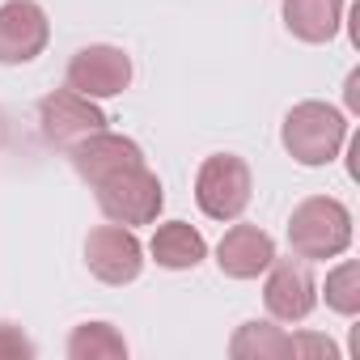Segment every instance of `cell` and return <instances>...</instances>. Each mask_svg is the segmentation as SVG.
<instances>
[{"mask_svg": "<svg viewBox=\"0 0 360 360\" xmlns=\"http://www.w3.org/2000/svg\"><path fill=\"white\" fill-rule=\"evenodd\" d=\"M89 191H94L102 217L115 221V225H127V229L153 225L157 212H161V204H165L161 178L148 169V161H131V165H123V169L98 178Z\"/></svg>", "mask_w": 360, "mask_h": 360, "instance_id": "1", "label": "cell"}, {"mask_svg": "<svg viewBox=\"0 0 360 360\" xmlns=\"http://www.w3.org/2000/svg\"><path fill=\"white\" fill-rule=\"evenodd\" d=\"M288 246L305 263L335 259L352 246V212L335 195H309L288 217Z\"/></svg>", "mask_w": 360, "mask_h": 360, "instance_id": "2", "label": "cell"}, {"mask_svg": "<svg viewBox=\"0 0 360 360\" xmlns=\"http://www.w3.org/2000/svg\"><path fill=\"white\" fill-rule=\"evenodd\" d=\"M280 140L297 165L318 169V165H330L339 157V148L347 144V119L326 102H297L284 115Z\"/></svg>", "mask_w": 360, "mask_h": 360, "instance_id": "3", "label": "cell"}, {"mask_svg": "<svg viewBox=\"0 0 360 360\" xmlns=\"http://www.w3.org/2000/svg\"><path fill=\"white\" fill-rule=\"evenodd\" d=\"M250 195H255V178L238 153L204 157L195 174V204L208 221H238L250 208Z\"/></svg>", "mask_w": 360, "mask_h": 360, "instance_id": "4", "label": "cell"}, {"mask_svg": "<svg viewBox=\"0 0 360 360\" xmlns=\"http://www.w3.org/2000/svg\"><path fill=\"white\" fill-rule=\"evenodd\" d=\"M39 131H43L47 144L68 153L72 144L89 140L94 131H106V115H102V106L94 98L64 85V89H56V94H47L39 102Z\"/></svg>", "mask_w": 360, "mask_h": 360, "instance_id": "5", "label": "cell"}, {"mask_svg": "<svg viewBox=\"0 0 360 360\" xmlns=\"http://www.w3.org/2000/svg\"><path fill=\"white\" fill-rule=\"evenodd\" d=\"M64 81H68V89H77L94 102L115 98L131 85V56L123 47H110V43H89L68 60Z\"/></svg>", "mask_w": 360, "mask_h": 360, "instance_id": "6", "label": "cell"}, {"mask_svg": "<svg viewBox=\"0 0 360 360\" xmlns=\"http://www.w3.org/2000/svg\"><path fill=\"white\" fill-rule=\"evenodd\" d=\"M85 267L102 284H131L144 271V246L127 225H98L85 238Z\"/></svg>", "mask_w": 360, "mask_h": 360, "instance_id": "7", "label": "cell"}, {"mask_svg": "<svg viewBox=\"0 0 360 360\" xmlns=\"http://www.w3.org/2000/svg\"><path fill=\"white\" fill-rule=\"evenodd\" d=\"M263 305L276 322H305L318 305V284L305 267V259H271Z\"/></svg>", "mask_w": 360, "mask_h": 360, "instance_id": "8", "label": "cell"}, {"mask_svg": "<svg viewBox=\"0 0 360 360\" xmlns=\"http://www.w3.org/2000/svg\"><path fill=\"white\" fill-rule=\"evenodd\" d=\"M51 22L39 0H5L0 5V64H30L47 51Z\"/></svg>", "mask_w": 360, "mask_h": 360, "instance_id": "9", "label": "cell"}, {"mask_svg": "<svg viewBox=\"0 0 360 360\" xmlns=\"http://www.w3.org/2000/svg\"><path fill=\"white\" fill-rule=\"evenodd\" d=\"M276 259V242L259 225H233L217 246V267L229 280H259Z\"/></svg>", "mask_w": 360, "mask_h": 360, "instance_id": "10", "label": "cell"}, {"mask_svg": "<svg viewBox=\"0 0 360 360\" xmlns=\"http://www.w3.org/2000/svg\"><path fill=\"white\" fill-rule=\"evenodd\" d=\"M68 161H72V169L81 174V183H98V178H106V174H115V169H123V165H131V161H144V148L136 144V140H127V136H119V131H94L89 140H81V144H72L68 148Z\"/></svg>", "mask_w": 360, "mask_h": 360, "instance_id": "11", "label": "cell"}, {"mask_svg": "<svg viewBox=\"0 0 360 360\" xmlns=\"http://www.w3.org/2000/svg\"><path fill=\"white\" fill-rule=\"evenodd\" d=\"M148 255H153V263L165 267V271H191V267L204 263L208 242H204V233H200L195 225H187V221H165V225H157V233H153V242H148Z\"/></svg>", "mask_w": 360, "mask_h": 360, "instance_id": "12", "label": "cell"}, {"mask_svg": "<svg viewBox=\"0 0 360 360\" xmlns=\"http://www.w3.org/2000/svg\"><path fill=\"white\" fill-rule=\"evenodd\" d=\"M284 26L301 43H330L343 26V0H284Z\"/></svg>", "mask_w": 360, "mask_h": 360, "instance_id": "13", "label": "cell"}, {"mask_svg": "<svg viewBox=\"0 0 360 360\" xmlns=\"http://www.w3.org/2000/svg\"><path fill=\"white\" fill-rule=\"evenodd\" d=\"M233 360H288L292 356V335L276 322H242L238 335L229 339Z\"/></svg>", "mask_w": 360, "mask_h": 360, "instance_id": "14", "label": "cell"}, {"mask_svg": "<svg viewBox=\"0 0 360 360\" xmlns=\"http://www.w3.org/2000/svg\"><path fill=\"white\" fill-rule=\"evenodd\" d=\"M68 356L72 360H123L127 356V339L110 322H81L68 335Z\"/></svg>", "mask_w": 360, "mask_h": 360, "instance_id": "15", "label": "cell"}, {"mask_svg": "<svg viewBox=\"0 0 360 360\" xmlns=\"http://www.w3.org/2000/svg\"><path fill=\"white\" fill-rule=\"evenodd\" d=\"M326 305L335 309V314H343V318H352V314H360V263L356 259H347V263H339L335 271H326Z\"/></svg>", "mask_w": 360, "mask_h": 360, "instance_id": "16", "label": "cell"}, {"mask_svg": "<svg viewBox=\"0 0 360 360\" xmlns=\"http://www.w3.org/2000/svg\"><path fill=\"white\" fill-rule=\"evenodd\" d=\"M22 356H34V343L22 335V326L0 322V360H22Z\"/></svg>", "mask_w": 360, "mask_h": 360, "instance_id": "17", "label": "cell"}, {"mask_svg": "<svg viewBox=\"0 0 360 360\" xmlns=\"http://www.w3.org/2000/svg\"><path fill=\"white\" fill-rule=\"evenodd\" d=\"M347 106H352V110H360V72H352V77H347Z\"/></svg>", "mask_w": 360, "mask_h": 360, "instance_id": "18", "label": "cell"}]
</instances>
